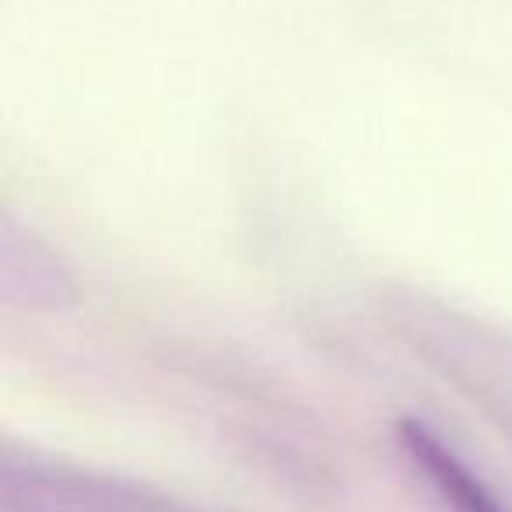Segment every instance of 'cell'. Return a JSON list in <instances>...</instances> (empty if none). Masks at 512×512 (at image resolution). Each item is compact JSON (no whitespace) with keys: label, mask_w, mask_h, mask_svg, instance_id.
I'll use <instances>...</instances> for the list:
<instances>
[{"label":"cell","mask_w":512,"mask_h":512,"mask_svg":"<svg viewBox=\"0 0 512 512\" xmlns=\"http://www.w3.org/2000/svg\"><path fill=\"white\" fill-rule=\"evenodd\" d=\"M0 498L4 512H200L123 477L15 453L0 463Z\"/></svg>","instance_id":"1"},{"label":"cell","mask_w":512,"mask_h":512,"mask_svg":"<svg viewBox=\"0 0 512 512\" xmlns=\"http://www.w3.org/2000/svg\"><path fill=\"white\" fill-rule=\"evenodd\" d=\"M400 442H404L411 467L418 470V477L432 484L435 498L449 512H509L502 498L491 491V484L481 474H474L470 463L453 446H446V439H439L428 425L404 421Z\"/></svg>","instance_id":"2"}]
</instances>
